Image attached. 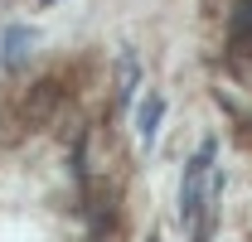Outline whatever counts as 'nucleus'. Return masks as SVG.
Returning <instances> with one entry per match:
<instances>
[{
	"label": "nucleus",
	"instance_id": "20e7f679",
	"mask_svg": "<svg viewBox=\"0 0 252 242\" xmlns=\"http://www.w3.org/2000/svg\"><path fill=\"white\" fill-rule=\"evenodd\" d=\"M34 39H39L34 30H20V25H10V30H5V68H20V59H30Z\"/></svg>",
	"mask_w": 252,
	"mask_h": 242
},
{
	"label": "nucleus",
	"instance_id": "7ed1b4c3",
	"mask_svg": "<svg viewBox=\"0 0 252 242\" xmlns=\"http://www.w3.org/2000/svg\"><path fill=\"white\" fill-rule=\"evenodd\" d=\"M160 117H165V97H160V92H151V97L141 102V117H136V131H141V146H146V151L156 146V126H160Z\"/></svg>",
	"mask_w": 252,
	"mask_h": 242
},
{
	"label": "nucleus",
	"instance_id": "39448f33",
	"mask_svg": "<svg viewBox=\"0 0 252 242\" xmlns=\"http://www.w3.org/2000/svg\"><path fill=\"white\" fill-rule=\"evenodd\" d=\"M151 242H160V238H151Z\"/></svg>",
	"mask_w": 252,
	"mask_h": 242
},
{
	"label": "nucleus",
	"instance_id": "f257e3e1",
	"mask_svg": "<svg viewBox=\"0 0 252 242\" xmlns=\"http://www.w3.org/2000/svg\"><path fill=\"white\" fill-rule=\"evenodd\" d=\"M214 141H204L199 151L189 155L185 165V180H180V228H194V218H199V209H209V199L219 194V175H214V184H209V165H214Z\"/></svg>",
	"mask_w": 252,
	"mask_h": 242
},
{
	"label": "nucleus",
	"instance_id": "f03ea898",
	"mask_svg": "<svg viewBox=\"0 0 252 242\" xmlns=\"http://www.w3.org/2000/svg\"><path fill=\"white\" fill-rule=\"evenodd\" d=\"M136 88H141V59L131 49H122V63H117V102L126 107L136 97Z\"/></svg>",
	"mask_w": 252,
	"mask_h": 242
}]
</instances>
